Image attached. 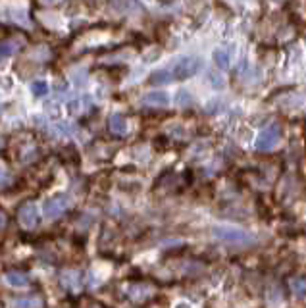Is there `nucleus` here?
<instances>
[{"label": "nucleus", "mask_w": 306, "mask_h": 308, "mask_svg": "<svg viewBox=\"0 0 306 308\" xmlns=\"http://www.w3.org/2000/svg\"><path fill=\"white\" fill-rule=\"evenodd\" d=\"M214 237L218 241H223V243H229V245H239V247H247V245H252L254 243V237L239 227H231V225H216L212 229Z\"/></svg>", "instance_id": "f257e3e1"}, {"label": "nucleus", "mask_w": 306, "mask_h": 308, "mask_svg": "<svg viewBox=\"0 0 306 308\" xmlns=\"http://www.w3.org/2000/svg\"><path fill=\"white\" fill-rule=\"evenodd\" d=\"M203 68V62L197 56H183V58H177L174 62V66L170 68L172 74H174L175 81H183V79H189L193 75H197Z\"/></svg>", "instance_id": "f03ea898"}, {"label": "nucleus", "mask_w": 306, "mask_h": 308, "mask_svg": "<svg viewBox=\"0 0 306 308\" xmlns=\"http://www.w3.org/2000/svg\"><path fill=\"white\" fill-rule=\"evenodd\" d=\"M279 125H270L268 129H264L260 133V137H258V141H256V150H260V152H270L272 148H276L277 141H279Z\"/></svg>", "instance_id": "7ed1b4c3"}, {"label": "nucleus", "mask_w": 306, "mask_h": 308, "mask_svg": "<svg viewBox=\"0 0 306 308\" xmlns=\"http://www.w3.org/2000/svg\"><path fill=\"white\" fill-rule=\"evenodd\" d=\"M66 208H68V199H66L64 195H56V197L44 201V205H43L44 218L54 220V218H58L60 214L66 212Z\"/></svg>", "instance_id": "20e7f679"}, {"label": "nucleus", "mask_w": 306, "mask_h": 308, "mask_svg": "<svg viewBox=\"0 0 306 308\" xmlns=\"http://www.w3.org/2000/svg\"><path fill=\"white\" fill-rule=\"evenodd\" d=\"M17 218H19V223L25 227V229H31V227H35L37 225V221H39V214H37V206L33 205V203H27V205H23L19 208V212H17Z\"/></svg>", "instance_id": "39448f33"}, {"label": "nucleus", "mask_w": 306, "mask_h": 308, "mask_svg": "<svg viewBox=\"0 0 306 308\" xmlns=\"http://www.w3.org/2000/svg\"><path fill=\"white\" fill-rule=\"evenodd\" d=\"M108 127H110V131L114 133V135H125L127 133V119L121 116V114H114V116H110L108 119Z\"/></svg>", "instance_id": "423d86ee"}, {"label": "nucleus", "mask_w": 306, "mask_h": 308, "mask_svg": "<svg viewBox=\"0 0 306 308\" xmlns=\"http://www.w3.org/2000/svg\"><path fill=\"white\" fill-rule=\"evenodd\" d=\"M143 103H145L146 106H168V104H170V97H168V93L154 91V93H148V95H145Z\"/></svg>", "instance_id": "0eeeda50"}, {"label": "nucleus", "mask_w": 306, "mask_h": 308, "mask_svg": "<svg viewBox=\"0 0 306 308\" xmlns=\"http://www.w3.org/2000/svg\"><path fill=\"white\" fill-rule=\"evenodd\" d=\"M148 81H150L152 85H168V83L174 81V74H172L170 68H166V70H156L154 74L150 75Z\"/></svg>", "instance_id": "6e6552de"}, {"label": "nucleus", "mask_w": 306, "mask_h": 308, "mask_svg": "<svg viewBox=\"0 0 306 308\" xmlns=\"http://www.w3.org/2000/svg\"><path fill=\"white\" fill-rule=\"evenodd\" d=\"M6 281H8V285H12V287H27L29 278H27L25 274H21V272H8V274H6Z\"/></svg>", "instance_id": "1a4fd4ad"}, {"label": "nucleus", "mask_w": 306, "mask_h": 308, "mask_svg": "<svg viewBox=\"0 0 306 308\" xmlns=\"http://www.w3.org/2000/svg\"><path fill=\"white\" fill-rule=\"evenodd\" d=\"M214 62L218 64L221 70H225L229 66V52L223 50V48H216L214 50Z\"/></svg>", "instance_id": "9d476101"}, {"label": "nucleus", "mask_w": 306, "mask_h": 308, "mask_svg": "<svg viewBox=\"0 0 306 308\" xmlns=\"http://www.w3.org/2000/svg\"><path fill=\"white\" fill-rule=\"evenodd\" d=\"M291 289L295 295L305 297L306 295V278H295L291 279Z\"/></svg>", "instance_id": "9b49d317"}, {"label": "nucleus", "mask_w": 306, "mask_h": 308, "mask_svg": "<svg viewBox=\"0 0 306 308\" xmlns=\"http://www.w3.org/2000/svg\"><path fill=\"white\" fill-rule=\"evenodd\" d=\"M17 52V46L14 43H0V58H10Z\"/></svg>", "instance_id": "f8f14e48"}, {"label": "nucleus", "mask_w": 306, "mask_h": 308, "mask_svg": "<svg viewBox=\"0 0 306 308\" xmlns=\"http://www.w3.org/2000/svg\"><path fill=\"white\" fill-rule=\"evenodd\" d=\"M175 103H177V106L185 108V106H191V104H193V97H191L187 91H179L177 97H175Z\"/></svg>", "instance_id": "ddd939ff"}, {"label": "nucleus", "mask_w": 306, "mask_h": 308, "mask_svg": "<svg viewBox=\"0 0 306 308\" xmlns=\"http://www.w3.org/2000/svg\"><path fill=\"white\" fill-rule=\"evenodd\" d=\"M31 91H33L35 97H44L48 93V85L44 81H33L31 83Z\"/></svg>", "instance_id": "4468645a"}, {"label": "nucleus", "mask_w": 306, "mask_h": 308, "mask_svg": "<svg viewBox=\"0 0 306 308\" xmlns=\"http://www.w3.org/2000/svg\"><path fill=\"white\" fill-rule=\"evenodd\" d=\"M64 283L70 287H77L79 285V274L77 272H66L64 274Z\"/></svg>", "instance_id": "2eb2a0df"}, {"label": "nucleus", "mask_w": 306, "mask_h": 308, "mask_svg": "<svg viewBox=\"0 0 306 308\" xmlns=\"http://www.w3.org/2000/svg\"><path fill=\"white\" fill-rule=\"evenodd\" d=\"M210 77H212V85H214V87H216V89H223V85H225V83H223V77H221V75H218V77H216V75L212 74Z\"/></svg>", "instance_id": "dca6fc26"}, {"label": "nucleus", "mask_w": 306, "mask_h": 308, "mask_svg": "<svg viewBox=\"0 0 306 308\" xmlns=\"http://www.w3.org/2000/svg\"><path fill=\"white\" fill-rule=\"evenodd\" d=\"M15 305H17V307H37L39 303H37V301H31V299H25V301H17Z\"/></svg>", "instance_id": "f3484780"}, {"label": "nucleus", "mask_w": 306, "mask_h": 308, "mask_svg": "<svg viewBox=\"0 0 306 308\" xmlns=\"http://www.w3.org/2000/svg\"><path fill=\"white\" fill-rule=\"evenodd\" d=\"M4 225H6V214H4L2 210H0V229H2Z\"/></svg>", "instance_id": "a211bd4d"}, {"label": "nucleus", "mask_w": 306, "mask_h": 308, "mask_svg": "<svg viewBox=\"0 0 306 308\" xmlns=\"http://www.w3.org/2000/svg\"><path fill=\"white\" fill-rule=\"evenodd\" d=\"M43 2H46V4H54V2H58V0H43Z\"/></svg>", "instance_id": "6ab92c4d"}]
</instances>
